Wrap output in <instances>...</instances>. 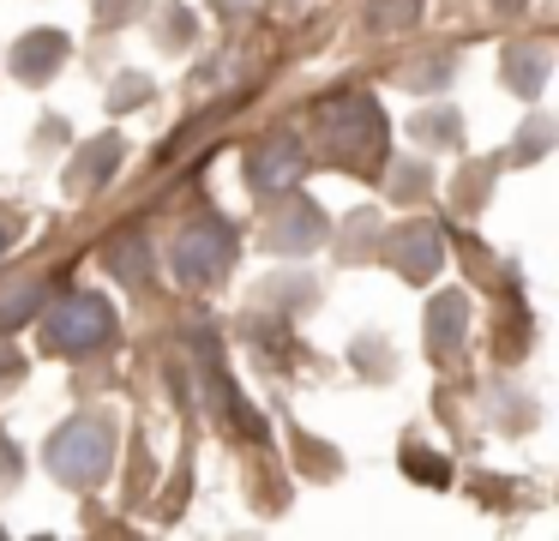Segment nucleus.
<instances>
[{"label": "nucleus", "instance_id": "dca6fc26", "mask_svg": "<svg viewBox=\"0 0 559 541\" xmlns=\"http://www.w3.org/2000/svg\"><path fill=\"white\" fill-rule=\"evenodd\" d=\"M7 240H13V223H7V216H0V252H7Z\"/></svg>", "mask_w": 559, "mask_h": 541}, {"label": "nucleus", "instance_id": "4468645a", "mask_svg": "<svg viewBox=\"0 0 559 541\" xmlns=\"http://www.w3.org/2000/svg\"><path fill=\"white\" fill-rule=\"evenodd\" d=\"M445 79H451V60L439 55V60H421V67L409 72V84H421V91H445Z\"/></svg>", "mask_w": 559, "mask_h": 541}, {"label": "nucleus", "instance_id": "6e6552de", "mask_svg": "<svg viewBox=\"0 0 559 541\" xmlns=\"http://www.w3.org/2000/svg\"><path fill=\"white\" fill-rule=\"evenodd\" d=\"M19 72H25V79H55V72H61V60H67V36L61 31H37V36H25V43H19Z\"/></svg>", "mask_w": 559, "mask_h": 541}, {"label": "nucleus", "instance_id": "f03ea898", "mask_svg": "<svg viewBox=\"0 0 559 541\" xmlns=\"http://www.w3.org/2000/svg\"><path fill=\"white\" fill-rule=\"evenodd\" d=\"M109 457H115V433L103 415H79L67 421L61 433L49 439V469L67 481V487H91V481L109 475Z\"/></svg>", "mask_w": 559, "mask_h": 541}, {"label": "nucleus", "instance_id": "39448f33", "mask_svg": "<svg viewBox=\"0 0 559 541\" xmlns=\"http://www.w3.org/2000/svg\"><path fill=\"white\" fill-rule=\"evenodd\" d=\"M253 187L259 192H289L295 180L307 175V151H301V139H295V132H271L265 144H259L253 151Z\"/></svg>", "mask_w": 559, "mask_h": 541}, {"label": "nucleus", "instance_id": "2eb2a0df", "mask_svg": "<svg viewBox=\"0 0 559 541\" xmlns=\"http://www.w3.org/2000/svg\"><path fill=\"white\" fill-rule=\"evenodd\" d=\"M409 475H421V481H445V463H433V451H409Z\"/></svg>", "mask_w": 559, "mask_h": 541}, {"label": "nucleus", "instance_id": "a211bd4d", "mask_svg": "<svg viewBox=\"0 0 559 541\" xmlns=\"http://www.w3.org/2000/svg\"><path fill=\"white\" fill-rule=\"evenodd\" d=\"M499 7H523V0H499Z\"/></svg>", "mask_w": 559, "mask_h": 541}, {"label": "nucleus", "instance_id": "20e7f679", "mask_svg": "<svg viewBox=\"0 0 559 541\" xmlns=\"http://www.w3.org/2000/svg\"><path fill=\"white\" fill-rule=\"evenodd\" d=\"M229 259H235V228H223L217 216L181 228V235H175V247H169V264H175V277H181L187 289L217 283V277L229 271Z\"/></svg>", "mask_w": 559, "mask_h": 541}, {"label": "nucleus", "instance_id": "9d476101", "mask_svg": "<svg viewBox=\"0 0 559 541\" xmlns=\"http://www.w3.org/2000/svg\"><path fill=\"white\" fill-rule=\"evenodd\" d=\"M506 79H511V91L535 96L547 84V48H518V55H506Z\"/></svg>", "mask_w": 559, "mask_h": 541}, {"label": "nucleus", "instance_id": "1a4fd4ad", "mask_svg": "<svg viewBox=\"0 0 559 541\" xmlns=\"http://www.w3.org/2000/svg\"><path fill=\"white\" fill-rule=\"evenodd\" d=\"M463 325H469V307H463V295H439V301H433V319H427V337H433L439 355L463 343Z\"/></svg>", "mask_w": 559, "mask_h": 541}, {"label": "nucleus", "instance_id": "f8f14e48", "mask_svg": "<svg viewBox=\"0 0 559 541\" xmlns=\"http://www.w3.org/2000/svg\"><path fill=\"white\" fill-rule=\"evenodd\" d=\"M421 19V0H367V31H403Z\"/></svg>", "mask_w": 559, "mask_h": 541}, {"label": "nucleus", "instance_id": "f257e3e1", "mask_svg": "<svg viewBox=\"0 0 559 541\" xmlns=\"http://www.w3.org/2000/svg\"><path fill=\"white\" fill-rule=\"evenodd\" d=\"M319 151L337 163H379L385 156V115L373 96H331L319 108Z\"/></svg>", "mask_w": 559, "mask_h": 541}, {"label": "nucleus", "instance_id": "0eeeda50", "mask_svg": "<svg viewBox=\"0 0 559 541\" xmlns=\"http://www.w3.org/2000/svg\"><path fill=\"white\" fill-rule=\"evenodd\" d=\"M391 264H397L403 277H433L439 271V235L433 228H397V235H391Z\"/></svg>", "mask_w": 559, "mask_h": 541}, {"label": "nucleus", "instance_id": "7ed1b4c3", "mask_svg": "<svg viewBox=\"0 0 559 541\" xmlns=\"http://www.w3.org/2000/svg\"><path fill=\"white\" fill-rule=\"evenodd\" d=\"M43 337H49V349H61V355H91V349H103L115 337V313L103 295H67L49 307Z\"/></svg>", "mask_w": 559, "mask_h": 541}, {"label": "nucleus", "instance_id": "9b49d317", "mask_svg": "<svg viewBox=\"0 0 559 541\" xmlns=\"http://www.w3.org/2000/svg\"><path fill=\"white\" fill-rule=\"evenodd\" d=\"M121 156V144L115 139H97V144H85V156H79V168H73V187H103L109 180V163Z\"/></svg>", "mask_w": 559, "mask_h": 541}, {"label": "nucleus", "instance_id": "ddd939ff", "mask_svg": "<svg viewBox=\"0 0 559 541\" xmlns=\"http://www.w3.org/2000/svg\"><path fill=\"white\" fill-rule=\"evenodd\" d=\"M115 277H127V283H145V240H121L115 247Z\"/></svg>", "mask_w": 559, "mask_h": 541}, {"label": "nucleus", "instance_id": "423d86ee", "mask_svg": "<svg viewBox=\"0 0 559 541\" xmlns=\"http://www.w3.org/2000/svg\"><path fill=\"white\" fill-rule=\"evenodd\" d=\"M319 235H325L319 204H289V211L271 216V228H265L271 252H307V247H319Z\"/></svg>", "mask_w": 559, "mask_h": 541}, {"label": "nucleus", "instance_id": "f3484780", "mask_svg": "<svg viewBox=\"0 0 559 541\" xmlns=\"http://www.w3.org/2000/svg\"><path fill=\"white\" fill-rule=\"evenodd\" d=\"M217 7H223V12H229V7H247V0H217Z\"/></svg>", "mask_w": 559, "mask_h": 541}]
</instances>
